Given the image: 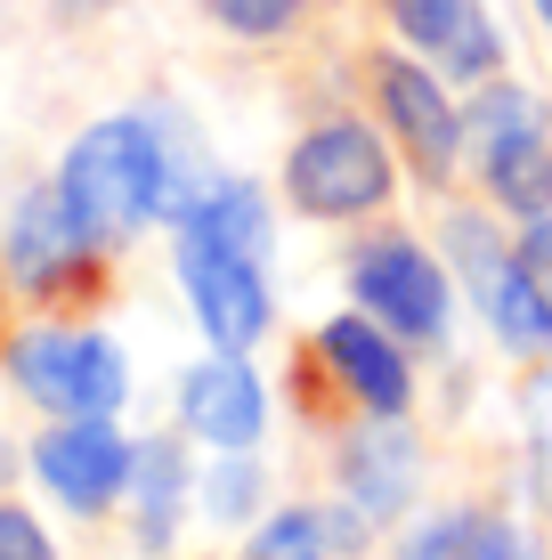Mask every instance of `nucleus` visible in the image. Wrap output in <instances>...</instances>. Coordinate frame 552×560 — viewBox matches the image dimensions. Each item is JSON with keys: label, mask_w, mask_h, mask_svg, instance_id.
<instances>
[{"label": "nucleus", "mask_w": 552, "mask_h": 560, "mask_svg": "<svg viewBox=\"0 0 552 560\" xmlns=\"http://www.w3.org/2000/svg\"><path fill=\"white\" fill-rule=\"evenodd\" d=\"M57 187H66V203L114 244V236L146 228V220L171 203V154H163V139H155V122L114 114V122H90L82 139L66 147Z\"/></svg>", "instance_id": "1"}, {"label": "nucleus", "mask_w": 552, "mask_h": 560, "mask_svg": "<svg viewBox=\"0 0 552 560\" xmlns=\"http://www.w3.org/2000/svg\"><path fill=\"white\" fill-rule=\"evenodd\" d=\"M9 382L49 407L57 422L66 415H114L130 390V365L106 334H66V325H42V334H16L9 341Z\"/></svg>", "instance_id": "2"}, {"label": "nucleus", "mask_w": 552, "mask_h": 560, "mask_svg": "<svg viewBox=\"0 0 552 560\" xmlns=\"http://www.w3.org/2000/svg\"><path fill=\"white\" fill-rule=\"evenodd\" d=\"M284 196L309 220H357V211L390 203V154L357 122H317L284 163Z\"/></svg>", "instance_id": "3"}, {"label": "nucleus", "mask_w": 552, "mask_h": 560, "mask_svg": "<svg viewBox=\"0 0 552 560\" xmlns=\"http://www.w3.org/2000/svg\"><path fill=\"white\" fill-rule=\"evenodd\" d=\"M471 147H480L488 196H496L512 220H537L552 211V139L544 114L520 98V90H488L480 114H471Z\"/></svg>", "instance_id": "4"}, {"label": "nucleus", "mask_w": 552, "mask_h": 560, "mask_svg": "<svg viewBox=\"0 0 552 560\" xmlns=\"http://www.w3.org/2000/svg\"><path fill=\"white\" fill-rule=\"evenodd\" d=\"M179 284L196 301V325L212 350H252L269 334V284H260V260L252 253H227L212 236H179Z\"/></svg>", "instance_id": "5"}, {"label": "nucleus", "mask_w": 552, "mask_h": 560, "mask_svg": "<svg viewBox=\"0 0 552 560\" xmlns=\"http://www.w3.org/2000/svg\"><path fill=\"white\" fill-rule=\"evenodd\" d=\"M130 463H139V447H122L114 415H66L57 431H42V447H33V479H42L66 512H106V504L130 495Z\"/></svg>", "instance_id": "6"}, {"label": "nucleus", "mask_w": 552, "mask_h": 560, "mask_svg": "<svg viewBox=\"0 0 552 560\" xmlns=\"http://www.w3.org/2000/svg\"><path fill=\"white\" fill-rule=\"evenodd\" d=\"M98 244L106 236L66 203V187L49 179L9 211V244H0V253H9V277L25 284V293H66V284H82L90 268H98Z\"/></svg>", "instance_id": "7"}, {"label": "nucleus", "mask_w": 552, "mask_h": 560, "mask_svg": "<svg viewBox=\"0 0 552 560\" xmlns=\"http://www.w3.org/2000/svg\"><path fill=\"white\" fill-rule=\"evenodd\" d=\"M350 284H357V301H366V317H383L390 334H407V341L447 334V268L431 260L423 244H407V236L366 244Z\"/></svg>", "instance_id": "8"}, {"label": "nucleus", "mask_w": 552, "mask_h": 560, "mask_svg": "<svg viewBox=\"0 0 552 560\" xmlns=\"http://www.w3.org/2000/svg\"><path fill=\"white\" fill-rule=\"evenodd\" d=\"M374 90H383V114H390L398 147L414 154V171L447 187L455 154H463V122H455V106H447V82L423 73L414 57H383V66H374Z\"/></svg>", "instance_id": "9"}, {"label": "nucleus", "mask_w": 552, "mask_h": 560, "mask_svg": "<svg viewBox=\"0 0 552 560\" xmlns=\"http://www.w3.org/2000/svg\"><path fill=\"white\" fill-rule=\"evenodd\" d=\"M383 9H390V25L447 73V82H488V73L504 66L496 25H488L480 0H383Z\"/></svg>", "instance_id": "10"}, {"label": "nucleus", "mask_w": 552, "mask_h": 560, "mask_svg": "<svg viewBox=\"0 0 552 560\" xmlns=\"http://www.w3.org/2000/svg\"><path fill=\"white\" fill-rule=\"evenodd\" d=\"M179 422H187L196 439H212V447H252L260 422H269L260 374H252V365H244L236 350L187 365V382H179Z\"/></svg>", "instance_id": "11"}, {"label": "nucleus", "mask_w": 552, "mask_h": 560, "mask_svg": "<svg viewBox=\"0 0 552 560\" xmlns=\"http://www.w3.org/2000/svg\"><path fill=\"white\" fill-rule=\"evenodd\" d=\"M383 334H390L383 317H333L326 334H317V350H326V365L350 382L357 407L398 422L414 407V374H407V358H398V341H383Z\"/></svg>", "instance_id": "12"}, {"label": "nucleus", "mask_w": 552, "mask_h": 560, "mask_svg": "<svg viewBox=\"0 0 552 560\" xmlns=\"http://www.w3.org/2000/svg\"><path fill=\"white\" fill-rule=\"evenodd\" d=\"M179 236H212V244H227V253H269V203H260V187H244V179H220L212 196H187L179 211Z\"/></svg>", "instance_id": "13"}, {"label": "nucleus", "mask_w": 552, "mask_h": 560, "mask_svg": "<svg viewBox=\"0 0 552 560\" xmlns=\"http://www.w3.org/2000/svg\"><path fill=\"white\" fill-rule=\"evenodd\" d=\"M407 488H414V455H407V439H398V422L383 439V415H374V431L350 447V495H357L366 520H383V512L407 504Z\"/></svg>", "instance_id": "14"}, {"label": "nucleus", "mask_w": 552, "mask_h": 560, "mask_svg": "<svg viewBox=\"0 0 552 560\" xmlns=\"http://www.w3.org/2000/svg\"><path fill=\"white\" fill-rule=\"evenodd\" d=\"M130 495H139V536L146 545H171V520H179V495H187V463L171 439H146L139 463H130Z\"/></svg>", "instance_id": "15"}, {"label": "nucleus", "mask_w": 552, "mask_h": 560, "mask_svg": "<svg viewBox=\"0 0 552 560\" xmlns=\"http://www.w3.org/2000/svg\"><path fill=\"white\" fill-rule=\"evenodd\" d=\"M244 560H333L326 552V520L317 512H277L252 528V545H244Z\"/></svg>", "instance_id": "16"}, {"label": "nucleus", "mask_w": 552, "mask_h": 560, "mask_svg": "<svg viewBox=\"0 0 552 560\" xmlns=\"http://www.w3.org/2000/svg\"><path fill=\"white\" fill-rule=\"evenodd\" d=\"M301 9H309V0H212V16L227 33H244V42H277V33H293Z\"/></svg>", "instance_id": "17"}, {"label": "nucleus", "mask_w": 552, "mask_h": 560, "mask_svg": "<svg viewBox=\"0 0 552 560\" xmlns=\"http://www.w3.org/2000/svg\"><path fill=\"white\" fill-rule=\"evenodd\" d=\"M203 504H212L220 520H244L260 504V471H252V463H236V447H227V463L212 471V488H203Z\"/></svg>", "instance_id": "18"}, {"label": "nucleus", "mask_w": 552, "mask_h": 560, "mask_svg": "<svg viewBox=\"0 0 552 560\" xmlns=\"http://www.w3.org/2000/svg\"><path fill=\"white\" fill-rule=\"evenodd\" d=\"M0 560H57L49 528H42L25 504H0Z\"/></svg>", "instance_id": "19"}, {"label": "nucleus", "mask_w": 552, "mask_h": 560, "mask_svg": "<svg viewBox=\"0 0 552 560\" xmlns=\"http://www.w3.org/2000/svg\"><path fill=\"white\" fill-rule=\"evenodd\" d=\"M520 268H528V284H537V301L552 308V211H537V220H520Z\"/></svg>", "instance_id": "20"}, {"label": "nucleus", "mask_w": 552, "mask_h": 560, "mask_svg": "<svg viewBox=\"0 0 552 560\" xmlns=\"http://www.w3.org/2000/svg\"><path fill=\"white\" fill-rule=\"evenodd\" d=\"M528 422H537V447H544V463H552V374L528 382Z\"/></svg>", "instance_id": "21"}, {"label": "nucleus", "mask_w": 552, "mask_h": 560, "mask_svg": "<svg viewBox=\"0 0 552 560\" xmlns=\"http://www.w3.org/2000/svg\"><path fill=\"white\" fill-rule=\"evenodd\" d=\"M98 9H114V0H57V16H98Z\"/></svg>", "instance_id": "22"}, {"label": "nucleus", "mask_w": 552, "mask_h": 560, "mask_svg": "<svg viewBox=\"0 0 552 560\" xmlns=\"http://www.w3.org/2000/svg\"><path fill=\"white\" fill-rule=\"evenodd\" d=\"M0 325H9V284H0Z\"/></svg>", "instance_id": "23"}, {"label": "nucleus", "mask_w": 552, "mask_h": 560, "mask_svg": "<svg viewBox=\"0 0 552 560\" xmlns=\"http://www.w3.org/2000/svg\"><path fill=\"white\" fill-rule=\"evenodd\" d=\"M537 16H544V25H552V0H537Z\"/></svg>", "instance_id": "24"}]
</instances>
